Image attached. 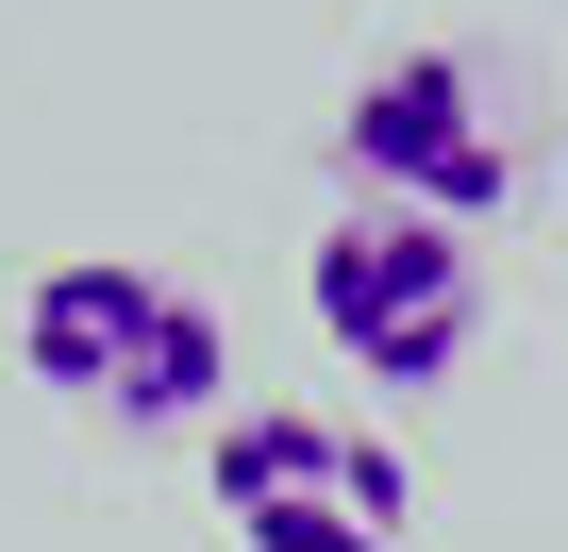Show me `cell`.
I'll use <instances>...</instances> for the list:
<instances>
[{
  "mask_svg": "<svg viewBox=\"0 0 568 552\" xmlns=\"http://www.w3.org/2000/svg\"><path fill=\"white\" fill-rule=\"evenodd\" d=\"M18 369L101 402V419H217L234 385V335L201 285H168V268L134 251H51L34 285H18Z\"/></svg>",
  "mask_w": 568,
  "mask_h": 552,
  "instance_id": "1",
  "label": "cell"
},
{
  "mask_svg": "<svg viewBox=\"0 0 568 552\" xmlns=\"http://www.w3.org/2000/svg\"><path fill=\"white\" fill-rule=\"evenodd\" d=\"M201 485L234 519V552H402L418 485L368 419H318V402H251L201 435Z\"/></svg>",
  "mask_w": 568,
  "mask_h": 552,
  "instance_id": "2",
  "label": "cell"
},
{
  "mask_svg": "<svg viewBox=\"0 0 568 552\" xmlns=\"http://www.w3.org/2000/svg\"><path fill=\"white\" fill-rule=\"evenodd\" d=\"M335 168H352V201H418V218H485V201H518V168H535V134L501 118V84L468 68V51H385L352 101H335Z\"/></svg>",
  "mask_w": 568,
  "mask_h": 552,
  "instance_id": "3",
  "label": "cell"
},
{
  "mask_svg": "<svg viewBox=\"0 0 568 552\" xmlns=\"http://www.w3.org/2000/svg\"><path fill=\"white\" fill-rule=\"evenodd\" d=\"M302 302H318V335H335L368 385H435V369L468 352V319H485V251H468L452 218H418V201H352V218L302 251Z\"/></svg>",
  "mask_w": 568,
  "mask_h": 552,
  "instance_id": "4",
  "label": "cell"
}]
</instances>
